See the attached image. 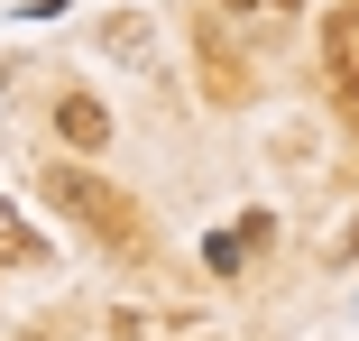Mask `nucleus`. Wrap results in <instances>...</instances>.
Masks as SVG:
<instances>
[{
	"mask_svg": "<svg viewBox=\"0 0 359 341\" xmlns=\"http://www.w3.org/2000/svg\"><path fill=\"white\" fill-rule=\"evenodd\" d=\"M37 194H46L93 249H111V258H148V213H138L111 175H93V166H74V157H46V166H37Z\"/></svg>",
	"mask_w": 359,
	"mask_h": 341,
	"instance_id": "f257e3e1",
	"label": "nucleus"
},
{
	"mask_svg": "<svg viewBox=\"0 0 359 341\" xmlns=\"http://www.w3.org/2000/svg\"><path fill=\"white\" fill-rule=\"evenodd\" d=\"M267 240H276V213H240V222H222L203 240V267H212V277H249Z\"/></svg>",
	"mask_w": 359,
	"mask_h": 341,
	"instance_id": "f03ea898",
	"label": "nucleus"
},
{
	"mask_svg": "<svg viewBox=\"0 0 359 341\" xmlns=\"http://www.w3.org/2000/svg\"><path fill=\"white\" fill-rule=\"evenodd\" d=\"M323 83L359 111V0H341V10L323 19Z\"/></svg>",
	"mask_w": 359,
	"mask_h": 341,
	"instance_id": "7ed1b4c3",
	"label": "nucleus"
},
{
	"mask_svg": "<svg viewBox=\"0 0 359 341\" xmlns=\"http://www.w3.org/2000/svg\"><path fill=\"white\" fill-rule=\"evenodd\" d=\"M55 139L83 148V157H102V148H111V111H102L93 93H65V102H55Z\"/></svg>",
	"mask_w": 359,
	"mask_h": 341,
	"instance_id": "20e7f679",
	"label": "nucleus"
},
{
	"mask_svg": "<svg viewBox=\"0 0 359 341\" xmlns=\"http://www.w3.org/2000/svg\"><path fill=\"white\" fill-rule=\"evenodd\" d=\"M46 258H55V249L37 240V222L19 213L10 194H0V267H46Z\"/></svg>",
	"mask_w": 359,
	"mask_h": 341,
	"instance_id": "39448f33",
	"label": "nucleus"
},
{
	"mask_svg": "<svg viewBox=\"0 0 359 341\" xmlns=\"http://www.w3.org/2000/svg\"><path fill=\"white\" fill-rule=\"evenodd\" d=\"M102 55H120V65H157L148 19H102Z\"/></svg>",
	"mask_w": 359,
	"mask_h": 341,
	"instance_id": "423d86ee",
	"label": "nucleus"
},
{
	"mask_svg": "<svg viewBox=\"0 0 359 341\" xmlns=\"http://www.w3.org/2000/svg\"><path fill=\"white\" fill-rule=\"evenodd\" d=\"M212 10L240 28H276V19H304V0H212Z\"/></svg>",
	"mask_w": 359,
	"mask_h": 341,
	"instance_id": "0eeeda50",
	"label": "nucleus"
}]
</instances>
